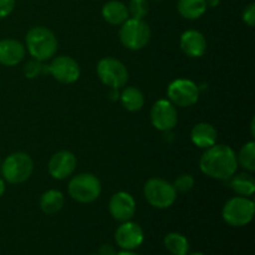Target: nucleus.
<instances>
[{"mask_svg": "<svg viewBox=\"0 0 255 255\" xmlns=\"http://www.w3.org/2000/svg\"><path fill=\"white\" fill-rule=\"evenodd\" d=\"M199 168L207 177L218 181H228L238 168L237 154L226 144H213L206 148L199 159Z\"/></svg>", "mask_w": 255, "mask_h": 255, "instance_id": "f257e3e1", "label": "nucleus"}, {"mask_svg": "<svg viewBox=\"0 0 255 255\" xmlns=\"http://www.w3.org/2000/svg\"><path fill=\"white\" fill-rule=\"evenodd\" d=\"M30 56L39 61L52 59L57 51V39L54 32L45 26L31 27L25 36Z\"/></svg>", "mask_w": 255, "mask_h": 255, "instance_id": "f03ea898", "label": "nucleus"}, {"mask_svg": "<svg viewBox=\"0 0 255 255\" xmlns=\"http://www.w3.org/2000/svg\"><path fill=\"white\" fill-rule=\"evenodd\" d=\"M4 181L11 184H20L26 182L34 171V162L25 152H14L9 154L0 167Z\"/></svg>", "mask_w": 255, "mask_h": 255, "instance_id": "7ed1b4c3", "label": "nucleus"}, {"mask_svg": "<svg viewBox=\"0 0 255 255\" xmlns=\"http://www.w3.org/2000/svg\"><path fill=\"white\" fill-rule=\"evenodd\" d=\"M151 40V29L143 19L128 17L120 27V41L126 49L138 51Z\"/></svg>", "mask_w": 255, "mask_h": 255, "instance_id": "20e7f679", "label": "nucleus"}, {"mask_svg": "<svg viewBox=\"0 0 255 255\" xmlns=\"http://www.w3.org/2000/svg\"><path fill=\"white\" fill-rule=\"evenodd\" d=\"M143 196L149 206L157 209H167L173 206L177 199V192L173 184L166 179L149 178L144 183Z\"/></svg>", "mask_w": 255, "mask_h": 255, "instance_id": "39448f33", "label": "nucleus"}, {"mask_svg": "<svg viewBox=\"0 0 255 255\" xmlns=\"http://www.w3.org/2000/svg\"><path fill=\"white\" fill-rule=\"evenodd\" d=\"M67 191L74 201L89 204L96 201L101 194V182L92 173H80L72 177Z\"/></svg>", "mask_w": 255, "mask_h": 255, "instance_id": "423d86ee", "label": "nucleus"}, {"mask_svg": "<svg viewBox=\"0 0 255 255\" xmlns=\"http://www.w3.org/2000/svg\"><path fill=\"white\" fill-rule=\"evenodd\" d=\"M255 204L248 197H233L224 204L222 217L232 227H244L253 221Z\"/></svg>", "mask_w": 255, "mask_h": 255, "instance_id": "0eeeda50", "label": "nucleus"}, {"mask_svg": "<svg viewBox=\"0 0 255 255\" xmlns=\"http://www.w3.org/2000/svg\"><path fill=\"white\" fill-rule=\"evenodd\" d=\"M96 72L99 79L110 89H121L128 81L127 67L115 57H105L97 64Z\"/></svg>", "mask_w": 255, "mask_h": 255, "instance_id": "6e6552de", "label": "nucleus"}, {"mask_svg": "<svg viewBox=\"0 0 255 255\" xmlns=\"http://www.w3.org/2000/svg\"><path fill=\"white\" fill-rule=\"evenodd\" d=\"M199 94L201 91L198 85L188 79L174 80L167 89L168 101L178 107H189L196 105L199 99Z\"/></svg>", "mask_w": 255, "mask_h": 255, "instance_id": "1a4fd4ad", "label": "nucleus"}, {"mask_svg": "<svg viewBox=\"0 0 255 255\" xmlns=\"http://www.w3.org/2000/svg\"><path fill=\"white\" fill-rule=\"evenodd\" d=\"M149 117L152 126L162 132L172 131L178 122L176 106L168 100H158L154 102Z\"/></svg>", "mask_w": 255, "mask_h": 255, "instance_id": "9d476101", "label": "nucleus"}, {"mask_svg": "<svg viewBox=\"0 0 255 255\" xmlns=\"http://www.w3.org/2000/svg\"><path fill=\"white\" fill-rule=\"evenodd\" d=\"M46 72L61 84H74L79 80L81 70L72 57L56 56L46 66Z\"/></svg>", "mask_w": 255, "mask_h": 255, "instance_id": "9b49d317", "label": "nucleus"}, {"mask_svg": "<svg viewBox=\"0 0 255 255\" xmlns=\"http://www.w3.org/2000/svg\"><path fill=\"white\" fill-rule=\"evenodd\" d=\"M115 239L122 251H134L143 243V229L134 222H122L115 233Z\"/></svg>", "mask_w": 255, "mask_h": 255, "instance_id": "f8f14e48", "label": "nucleus"}, {"mask_svg": "<svg viewBox=\"0 0 255 255\" xmlns=\"http://www.w3.org/2000/svg\"><path fill=\"white\" fill-rule=\"evenodd\" d=\"M109 211L112 218L116 221H131L136 213V201L127 192H117L110 199Z\"/></svg>", "mask_w": 255, "mask_h": 255, "instance_id": "ddd939ff", "label": "nucleus"}, {"mask_svg": "<svg viewBox=\"0 0 255 255\" xmlns=\"http://www.w3.org/2000/svg\"><path fill=\"white\" fill-rule=\"evenodd\" d=\"M76 166V157L72 152L59 151L52 154V157L50 158L47 169H49V173L52 178L62 181V179L69 178L74 173Z\"/></svg>", "mask_w": 255, "mask_h": 255, "instance_id": "4468645a", "label": "nucleus"}, {"mask_svg": "<svg viewBox=\"0 0 255 255\" xmlns=\"http://www.w3.org/2000/svg\"><path fill=\"white\" fill-rule=\"evenodd\" d=\"M181 49L187 56L201 57L207 50V40L198 30H187L181 35Z\"/></svg>", "mask_w": 255, "mask_h": 255, "instance_id": "2eb2a0df", "label": "nucleus"}, {"mask_svg": "<svg viewBox=\"0 0 255 255\" xmlns=\"http://www.w3.org/2000/svg\"><path fill=\"white\" fill-rule=\"evenodd\" d=\"M25 57V46L15 39L0 40V64L15 66Z\"/></svg>", "mask_w": 255, "mask_h": 255, "instance_id": "dca6fc26", "label": "nucleus"}, {"mask_svg": "<svg viewBox=\"0 0 255 255\" xmlns=\"http://www.w3.org/2000/svg\"><path fill=\"white\" fill-rule=\"evenodd\" d=\"M217 129L207 122L197 124L191 131V139L193 144H196L199 148H209L217 142Z\"/></svg>", "mask_w": 255, "mask_h": 255, "instance_id": "f3484780", "label": "nucleus"}, {"mask_svg": "<svg viewBox=\"0 0 255 255\" xmlns=\"http://www.w3.org/2000/svg\"><path fill=\"white\" fill-rule=\"evenodd\" d=\"M102 17L111 25H122L129 17L128 7L120 0H110L102 6Z\"/></svg>", "mask_w": 255, "mask_h": 255, "instance_id": "a211bd4d", "label": "nucleus"}, {"mask_svg": "<svg viewBox=\"0 0 255 255\" xmlns=\"http://www.w3.org/2000/svg\"><path fill=\"white\" fill-rule=\"evenodd\" d=\"M207 2L206 0H178L177 10L179 15L187 20H197L206 14Z\"/></svg>", "mask_w": 255, "mask_h": 255, "instance_id": "6ab92c4d", "label": "nucleus"}, {"mask_svg": "<svg viewBox=\"0 0 255 255\" xmlns=\"http://www.w3.org/2000/svg\"><path fill=\"white\" fill-rule=\"evenodd\" d=\"M65 204L64 194L56 189H49L45 193H42L40 198V208L47 216L56 214L62 209Z\"/></svg>", "mask_w": 255, "mask_h": 255, "instance_id": "aec40b11", "label": "nucleus"}, {"mask_svg": "<svg viewBox=\"0 0 255 255\" xmlns=\"http://www.w3.org/2000/svg\"><path fill=\"white\" fill-rule=\"evenodd\" d=\"M120 101L127 111L137 112L143 107L144 96L141 90L134 86H129L122 90L120 94Z\"/></svg>", "mask_w": 255, "mask_h": 255, "instance_id": "412c9836", "label": "nucleus"}, {"mask_svg": "<svg viewBox=\"0 0 255 255\" xmlns=\"http://www.w3.org/2000/svg\"><path fill=\"white\" fill-rule=\"evenodd\" d=\"M229 186L236 192L238 196L242 197H251L255 192V179L251 173H239L234 174L229 178Z\"/></svg>", "mask_w": 255, "mask_h": 255, "instance_id": "4be33fe9", "label": "nucleus"}, {"mask_svg": "<svg viewBox=\"0 0 255 255\" xmlns=\"http://www.w3.org/2000/svg\"><path fill=\"white\" fill-rule=\"evenodd\" d=\"M164 247L172 255H187L189 252L188 239L181 233H169L164 237Z\"/></svg>", "mask_w": 255, "mask_h": 255, "instance_id": "5701e85b", "label": "nucleus"}, {"mask_svg": "<svg viewBox=\"0 0 255 255\" xmlns=\"http://www.w3.org/2000/svg\"><path fill=\"white\" fill-rule=\"evenodd\" d=\"M237 162L249 173L255 171V143L253 141L242 147L237 156Z\"/></svg>", "mask_w": 255, "mask_h": 255, "instance_id": "b1692460", "label": "nucleus"}, {"mask_svg": "<svg viewBox=\"0 0 255 255\" xmlns=\"http://www.w3.org/2000/svg\"><path fill=\"white\" fill-rule=\"evenodd\" d=\"M129 17L133 19H143L149 11L148 0H129L128 4Z\"/></svg>", "mask_w": 255, "mask_h": 255, "instance_id": "393cba45", "label": "nucleus"}, {"mask_svg": "<svg viewBox=\"0 0 255 255\" xmlns=\"http://www.w3.org/2000/svg\"><path fill=\"white\" fill-rule=\"evenodd\" d=\"M45 72H46V66L42 64V61H39V60H30L24 66V74L27 79H35V77L40 76V75L45 74Z\"/></svg>", "mask_w": 255, "mask_h": 255, "instance_id": "a878e982", "label": "nucleus"}, {"mask_svg": "<svg viewBox=\"0 0 255 255\" xmlns=\"http://www.w3.org/2000/svg\"><path fill=\"white\" fill-rule=\"evenodd\" d=\"M173 187L176 189V192H179V193H188L194 187L193 176H191V174H181V176L176 178Z\"/></svg>", "mask_w": 255, "mask_h": 255, "instance_id": "bb28decb", "label": "nucleus"}, {"mask_svg": "<svg viewBox=\"0 0 255 255\" xmlns=\"http://www.w3.org/2000/svg\"><path fill=\"white\" fill-rule=\"evenodd\" d=\"M242 19L243 21L248 25L249 27H253L255 24V4L251 2L248 6H246V9L243 10V14H242Z\"/></svg>", "mask_w": 255, "mask_h": 255, "instance_id": "cd10ccee", "label": "nucleus"}, {"mask_svg": "<svg viewBox=\"0 0 255 255\" xmlns=\"http://www.w3.org/2000/svg\"><path fill=\"white\" fill-rule=\"evenodd\" d=\"M15 7V0H0V19L9 16Z\"/></svg>", "mask_w": 255, "mask_h": 255, "instance_id": "c85d7f7f", "label": "nucleus"}, {"mask_svg": "<svg viewBox=\"0 0 255 255\" xmlns=\"http://www.w3.org/2000/svg\"><path fill=\"white\" fill-rule=\"evenodd\" d=\"M99 253L101 255H115V254H116V252H115L114 247L106 244V246L101 247V249H100Z\"/></svg>", "mask_w": 255, "mask_h": 255, "instance_id": "c756f323", "label": "nucleus"}, {"mask_svg": "<svg viewBox=\"0 0 255 255\" xmlns=\"http://www.w3.org/2000/svg\"><path fill=\"white\" fill-rule=\"evenodd\" d=\"M110 100L111 101H117V100H120V92H119V89H111L110 90Z\"/></svg>", "mask_w": 255, "mask_h": 255, "instance_id": "7c9ffc66", "label": "nucleus"}, {"mask_svg": "<svg viewBox=\"0 0 255 255\" xmlns=\"http://www.w3.org/2000/svg\"><path fill=\"white\" fill-rule=\"evenodd\" d=\"M207 6L211 7H217L219 4H221V0H206Z\"/></svg>", "mask_w": 255, "mask_h": 255, "instance_id": "2f4dec72", "label": "nucleus"}, {"mask_svg": "<svg viewBox=\"0 0 255 255\" xmlns=\"http://www.w3.org/2000/svg\"><path fill=\"white\" fill-rule=\"evenodd\" d=\"M5 193V181L0 177V197H2V194Z\"/></svg>", "mask_w": 255, "mask_h": 255, "instance_id": "473e14b6", "label": "nucleus"}, {"mask_svg": "<svg viewBox=\"0 0 255 255\" xmlns=\"http://www.w3.org/2000/svg\"><path fill=\"white\" fill-rule=\"evenodd\" d=\"M115 255H138V254L134 253V252L132 251H122V252H119V253H116Z\"/></svg>", "mask_w": 255, "mask_h": 255, "instance_id": "72a5a7b5", "label": "nucleus"}, {"mask_svg": "<svg viewBox=\"0 0 255 255\" xmlns=\"http://www.w3.org/2000/svg\"><path fill=\"white\" fill-rule=\"evenodd\" d=\"M188 255V254H187ZM191 255H204L203 253H199V252H197V253H193V254H191Z\"/></svg>", "mask_w": 255, "mask_h": 255, "instance_id": "f704fd0d", "label": "nucleus"}, {"mask_svg": "<svg viewBox=\"0 0 255 255\" xmlns=\"http://www.w3.org/2000/svg\"><path fill=\"white\" fill-rule=\"evenodd\" d=\"M92 255H101L100 253H97V254H92Z\"/></svg>", "mask_w": 255, "mask_h": 255, "instance_id": "c9c22d12", "label": "nucleus"}, {"mask_svg": "<svg viewBox=\"0 0 255 255\" xmlns=\"http://www.w3.org/2000/svg\"><path fill=\"white\" fill-rule=\"evenodd\" d=\"M154 1H162V0H154Z\"/></svg>", "mask_w": 255, "mask_h": 255, "instance_id": "e433bc0d", "label": "nucleus"}, {"mask_svg": "<svg viewBox=\"0 0 255 255\" xmlns=\"http://www.w3.org/2000/svg\"><path fill=\"white\" fill-rule=\"evenodd\" d=\"M0 167H1V161H0Z\"/></svg>", "mask_w": 255, "mask_h": 255, "instance_id": "4c0bfd02", "label": "nucleus"}]
</instances>
